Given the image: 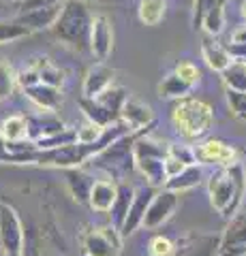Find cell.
Masks as SVG:
<instances>
[{"instance_id":"1f68e13d","label":"cell","mask_w":246,"mask_h":256,"mask_svg":"<svg viewBox=\"0 0 246 256\" xmlns=\"http://www.w3.org/2000/svg\"><path fill=\"white\" fill-rule=\"evenodd\" d=\"M126 96H129V92H126L122 86H114V84H112V86L107 88V90H103L99 96H94V98H97L107 111H112L116 118H120V109H122V105H124Z\"/></svg>"},{"instance_id":"f546056e","label":"cell","mask_w":246,"mask_h":256,"mask_svg":"<svg viewBox=\"0 0 246 256\" xmlns=\"http://www.w3.org/2000/svg\"><path fill=\"white\" fill-rule=\"evenodd\" d=\"M190 90H193V86L186 84L184 79L176 73L167 75L161 84H158V96H163V98H176V100L184 98V96H188Z\"/></svg>"},{"instance_id":"74e56055","label":"cell","mask_w":246,"mask_h":256,"mask_svg":"<svg viewBox=\"0 0 246 256\" xmlns=\"http://www.w3.org/2000/svg\"><path fill=\"white\" fill-rule=\"evenodd\" d=\"M101 130H103L101 126L92 124V122H86L84 126H79L77 130H75V139H77V143H84V146H88V143H94V141L101 137Z\"/></svg>"},{"instance_id":"2e32d148","label":"cell","mask_w":246,"mask_h":256,"mask_svg":"<svg viewBox=\"0 0 246 256\" xmlns=\"http://www.w3.org/2000/svg\"><path fill=\"white\" fill-rule=\"evenodd\" d=\"M26 126H28V139L30 141H39L52 134H58L65 130V122L56 116V111H43L39 116H28L26 118Z\"/></svg>"},{"instance_id":"7a4b0ae2","label":"cell","mask_w":246,"mask_h":256,"mask_svg":"<svg viewBox=\"0 0 246 256\" xmlns=\"http://www.w3.org/2000/svg\"><path fill=\"white\" fill-rule=\"evenodd\" d=\"M90 24H92V15L86 0H62L60 13L52 28L58 41L82 52L88 47Z\"/></svg>"},{"instance_id":"bcb514c9","label":"cell","mask_w":246,"mask_h":256,"mask_svg":"<svg viewBox=\"0 0 246 256\" xmlns=\"http://www.w3.org/2000/svg\"><path fill=\"white\" fill-rule=\"evenodd\" d=\"M240 13H242V18L246 20V0H242V4H240Z\"/></svg>"},{"instance_id":"5b68a950","label":"cell","mask_w":246,"mask_h":256,"mask_svg":"<svg viewBox=\"0 0 246 256\" xmlns=\"http://www.w3.org/2000/svg\"><path fill=\"white\" fill-rule=\"evenodd\" d=\"M99 154V148L94 143H69L62 148L52 150H35L33 162L39 166H54V169H73V166H82L86 160H90Z\"/></svg>"},{"instance_id":"7dc6e473","label":"cell","mask_w":246,"mask_h":256,"mask_svg":"<svg viewBox=\"0 0 246 256\" xmlns=\"http://www.w3.org/2000/svg\"><path fill=\"white\" fill-rule=\"evenodd\" d=\"M86 2H88V0H86Z\"/></svg>"},{"instance_id":"9c48e42d","label":"cell","mask_w":246,"mask_h":256,"mask_svg":"<svg viewBox=\"0 0 246 256\" xmlns=\"http://www.w3.org/2000/svg\"><path fill=\"white\" fill-rule=\"evenodd\" d=\"M178 194L176 192H171L167 188H161L154 192L152 201H150L148 210H146V216H144V222H141V226L146 228H158L163 226L165 222H167L173 214L178 210Z\"/></svg>"},{"instance_id":"ac0fdd59","label":"cell","mask_w":246,"mask_h":256,"mask_svg":"<svg viewBox=\"0 0 246 256\" xmlns=\"http://www.w3.org/2000/svg\"><path fill=\"white\" fill-rule=\"evenodd\" d=\"M116 70L112 66H107L105 62H97L94 66L88 68V73L84 77V86H82V94L86 98H94L99 96L103 90H107L114 84Z\"/></svg>"},{"instance_id":"681fc988","label":"cell","mask_w":246,"mask_h":256,"mask_svg":"<svg viewBox=\"0 0 246 256\" xmlns=\"http://www.w3.org/2000/svg\"><path fill=\"white\" fill-rule=\"evenodd\" d=\"M244 256H246V254H244Z\"/></svg>"},{"instance_id":"f907efd6","label":"cell","mask_w":246,"mask_h":256,"mask_svg":"<svg viewBox=\"0 0 246 256\" xmlns=\"http://www.w3.org/2000/svg\"><path fill=\"white\" fill-rule=\"evenodd\" d=\"M244 64H246V62H244Z\"/></svg>"},{"instance_id":"d6986e66","label":"cell","mask_w":246,"mask_h":256,"mask_svg":"<svg viewBox=\"0 0 246 256\" xmlns=\"http://www.w3.org/2000/svg\"><path fill=\"white\" fill-rule=\"evenodd\" d=\"M62 4V2H60ZM60 4H52V6H39V9H30V11H22L15 22L22 24L28 32H39V30H47L54 26L58 13H60Z\"/></svg>"},{"instance_id":"ab89813d","label":"cell","mask_w":246,"mask_h":256,"mask_svg":"<svg viewBox=\"0 0 246 256\" xmlns=\"http://www.w3.org/2000/svg\"><path fill=\"white\" fill-rule=\"evenodd\" d=\"M169 156L173 158H178L180 162H184V164H195L197 160H195V152L190 146H173V143H169V152H167Z\"/></svg>"},{"instance_id":"e0dca14e","label":"cell","mask_w":246,"mask_h":256,"mask_svg":"<svg viewBox=\"0 0 246 256\" xmlns=\"http://www.w3.org/2000/svg\"><path fill=\"white\" fill-rule=\"evenodd\" d=\"M218 237L212 235H186L178 239L173 256H216Z\"/></svg>"},{"instance_id":"d6a6232c","label":"cell","mask_w":246,"mask_h":256,"mask_svg":"<svg viewBox=\"0 0 246 256\" xmlns=\"http://www.w3.org/2000/svg\"><path fill=\"white\" fill-rule=\"evenodd\" d=\"M223 82L227 86V90H240L246 92V64L244 62H231L223 70Z\"/></svg>"},{"instance_id":"cb8c5ba5","label":"cell","mask_w":246,"mask_h":256,"mask_svg":"<svg viewBox=\"0 0 246 256\" xmlns=\"http://www.w3.org/2000/svg\"><path fill=\"white\" fill-rule=\"evenodd\" d=\"M116 190H118V186L114 182H107V180L94 182L90 188V194H88V205L94 212L107 214L116 201Z\"/></svg>"},{"instance_id":"b9f144b4","label":"cell","mask_w":246,"mask_h":256,"mask_svg":"<svg viewBox=\"0 0 246 256\" xmlns=\"http://www.w3.org/2000/svg\"><path fill=\"white\" fill-rule=\"evenodd\" d=\"M225 50H227L229 56H231V60L246 62V43H231V41H229L225 45Z\"/></svg>"},{"instance_id":"836d02e7","label":"cell","mask_w":246,"mask_h":256,"mask_svg":"<svg viewBox=\"0 0 246 256\" xmlns=\"http://www.w3.org/2000/svg\"><path fill=\"white\" fill-rule=\"evenodd\" d=\"M15 70L11 66V62L0 56V100H7L15 90Z\"/></svg>"},{"instance_id":"f1b7e54d","label":"cell","mask_w":246,"mask_h":256,"mask_svg":"<svg viewBox=\"0 0 246 256\" xmlns=\"http://www.w3.org/2000/svg\"><path fill=\"white\" fill-rule=\"evenodd\" d=\"M0 137L7 143H20L28 139V126L24 116H11L7 118L3 126H0Z\"/></svg>"},{"instance_id":"d4e9b609","label":"cell","mask_w":246,"mask_h":256,"mask_svg":"<svg viewBox=\"0 0 246 256\" xmlns=\"http://www.w3.org/2000/svg\"><path fill=\"white\" fill-rule=\"evenodd\" d=\"M67 171V186L71 190V194H73V198L77 203H86L88 205V194H90V188L94 180L90 178L86 171H82L79 166H73V169H65Z\"/></svg>"},{"instance_id":"ba28073f","label":"cell","mask_w":246,"mask_h":256,"mask_svg":"<svg viewBox=\"0 0 246 256\" xmlns=\"http://www.w3.org/2000/svg\"><path fill=\"white\" fill-rule=\"evenodd\" d=\"M24 244V224L11 205L0 203V248L5 256H20Z\"/></svg>"},{"instance_id":"8fae6325","label":"cell","mask_w":246,"mask_h":256,"mask_svg":"<svg viewBox=\"0 0 246 256\" xmlns=\"http://www.w3.org/2000/svg\"><path fill=\"white\" fill-rule=\"evenodd\" d=\"M88 47L92 56L99 62H105L114 50V28L107 15H97L92 18L90 24V34H88Z\"/></svg>"},{"instance_id":"e575fe53","label":"cell","mask_w":246,"mask_h":256,"mask_svg":"<svg viewBox=\"0 0 246 256\" xmlns=\"http://www.w3.org/2000/svg\"><path fill=\"white\" fill-rule=\"evenodd\" d=\"M30 32L22 26V24L18 22H5V20H0V45L3 43H11V41H18V38H24V36H28Z\"/></svg>"},{"instance_id":"3957f363","label":"cell","mask_w":246,"mask_h":256,"mask_svg":"<svg viewBox=\"0 0 246 256\" xmlns=\"http://www.w3.org/2000/svg\"><path fill=\"white\" fill-rule=\"evenodd\" d=\"M169 152V143L154 139L152 134H148V130H141L135 134L133 141V166L146 178L148 186L152 188H163L165 180V158Z\"/></svg>"},{"instance_id":"d590c367","label":"cell","mask_w":246,"mask_h":256,"mask_svg":"<svg viewBox=\"0 0 246 256\" xmlns=\"http://www.w3.org/2000/svg\"><path fill=\"white\" fill-rule=\"evenodd\" d=\"M173 250H176V244H173L169 237H163V235L152 237L148 244L150 256H173Z\"/></svg>"},{"instance_id":"4dcf8cb0","label":"cell","mask_w":246,"mask_h":256,"mask_svg":"<svg viewBox=\"0 0 246 256\" xmlns=\"http://www.w3.org/2000/svg\"><path fill=\"white\" fill-rule=\"evenodd\" d=\"M165 0H139V22L146 26H158L165 18Z\"/></svg>"},{"instance_id":"5bb4252c","label":"cell","mask_w":246,"mask_h":256,"mask_svg":"<svg viewBox=\"0 0 246 256\" xmlns=\"http://www.w3.org/2000/svg\"><path fill=\"white\" fill-rule=\"evenodd\" d=\"M120 118L129 124L131 132H141V130H148L150 126L154 124V111L148 102L135 98V96H126L124 105L120 109Z\"/></svg>"},{"instance_id":"8d00e7d4","label":"cell","mask_w":246,"mask_h":256,"mask_svg":"<svg viewBox=\"0 0 246 256\" xmlns=\"http://www.w3.org/2000/svg\"><path fill=\"white\" fill-rule=\"evenodd\" d=\"M227 105H229V111L240 118V120H246V92H240V90H227Z\"/></svg>"},{"instance_id":"83f0119b","label":"cell","mask_w":246,"mask_h":256,"mask_svg":"<svg viewBox=\"0 0 246 256\" xmlns=\"http://www.w3.org/2000/svg\"><path fill=\"white\" fill-rule=\"evenodd\" d=\"M79 107H82L84 116L88 118V122L97 124V126H101V128L118 120V118L112 114V111H107L97 98H86V96H82V100H79Z\"/></svg>"},{"instance_id":"ffe728a7","label":"cell","mask_w":246,"mask_h":256,"mask_svg":"<svg viewBox=\"0 0 246 256\" xmlns=\"http://www.w3.org/2000/svg\"><path fill=\"white\" fill-rule=\"evenodd\" d=\"M201 58L205 64H208V68L216 70V73H223L229 64L233 62L231 56L227 54L225 45H220L216 38L210 36V34H205L201 38Z\"/></svg>"},{"instance_id":"7402d4cb","label":"cell","mask_w":246,"mask_h":256,"mask_svg":"<svg viewBox=\"0 0 246 256\" xmlns=\"http://www.w3.org/2000/svg\"><path fill=\"white\" fill-rule=\"evenodd\" d=\"M201 182H203V169H201V164L195 162V164H186L180 173L167 178L165 184H163V188H167L171 192H176V194H180V192L197 188Z\"/></svg>"},{"instance_id":"277c9868","label":"cell","mask_w":246,"mask_h":256,"mask_svg":"<svg viewBox=\"0 0 246 256\" xmlns=\"http://www.w3.org/2000/svg\"><path fill=\"white\" fill-rule=\"evenodd\" d=\"M171 124L184 139H199L212 128L214 111L205 100L184 96L171 107Z\"/></svg>"},{"instance_id":"ee69618b","label":"cell","mask_w":246,"mask_h":256,"mask_svg":"<svg viewBox=\"0 0 246 256\" xmlns=\"http://www.w3.org/2000/svg\"><path fill=\"white\" fill-rule=\"evenodd\" d=\"M62 0H22L20 9L22 11H30V9H39V6H52V4H60Z\"/></svg>"},{"instance_id":"c3c4849f","label":"cell","mask_w":246,"mask_h":256,"mask_svg":"<svg viewBox=\"0 0 246 256\" xmlns=\"http://www.w3.org/2000/svg\"><path fill=\"white\" fill-rule=\"evenodd\" d=\"M20 2H22V0H20Z\"/></svg>"},{"instance_id":"60d3db41","label":"cell","mask_w":246,"mask_h":256,"mask_svg":"<svg viewBox=\"0 0 246 256\" xmlns=\"http://www.w3.org/2000/svg\"><path fill=\"white\" fill-rule=\"evenodd\" d=\"M15 79H18V84H20L22 88H30V86H35V84H41V82H39L37 70H35L33 66H28V68L20 70V73L15 75Z\"/></svg>"},{"instance_id":"44dd1931","label":"cell","mask_w":246,"mask_h":256,"mask_svg":"<svg viewBox=\"0 0 246 256\" xmlns=\"http://www.w3.org/2000/svg\"><path fill=\"white\" fill-rule=\"evenodd\" d=\"M20 256H58V252L43 230L39 226H33L30 230H24V244Z\"/></svg>"},{"instance_id":"7bdbcfd3","label":"cell","mask_w":246,"mask_h":256,"mask_svg":"<svg viewBox=\"0 0 246 256\" xmlns=\"http://www.w3.org/2000/svg\"><path fill=\"white\" fill-rule=\"evenodd\" d=\"M163 166H165V175L167 178H171V175H176V173H180L182 169H184V162H180L178 158H173V156H169L167 154V158H165V162H163Z\"/></svg>"},{"instance_id":"30bf717a","label":"cell","mask_w":246,"mask_h":256,"mask_svg":"<svg viewBox=\"0 0 246 256\" xmlns=\"http://www.w3.org/2000/svg\"><path fill=\"white\" fill-rule=\"evenodd\" d=\"M135 134L137 132H129V134H124V137L116 139L114 143H109L105 150H101L92 160H99V162L107 164V166H114V169H120V171L135 169L133 166V141H135Z\"/></svg>"},{"instance_id":"4fadbf2b","label":"cell","mask_w":246,"mask_h":256,"mask_svg":"<svg viewBox=\"0 0 246 256\" xmlns=\"http://www.w3.org/2000/svg\"><path fill=\"white\" fill-rule=\"evenodd\" d=\"M195 152V160L197 164H214V166H229L237 162V154L233 146L220 141V139H208L199 143L197 148H193Z\"/></svg>"},{"instance_id":"8992f818","label":"cell","mask_w":246,"mask_h":256,"mask_svg":"<svg viewBox=\"0 0 246 256\" xmlns=\"http://www.w3.org/2000/svg\"><path fill=\"white\" fill-rule=\"evenodd\" d=\"M122 235L114 224L92 226L84 235V254L86 256H120Z\"/></svg>"},{"instance_id":"603a6c76","label":"cell","mask_w":246,"mask_h":256,"mask_svg":"<svg viewBox=\"0 0 246 256\" xmlns=\"http://www.w3.org/2000/svg\"><path fill=\"white\" fill-rule=\"evenodd\" d=\"M24 92L39 109L43 111H56L62 105V92L60 88L47 86V84H35L30 88H24Z\"/></svg>"},{"instance_id":"9a60e30c","label":"cell","mask_w":246,"mask_h":256,"mask_svg":"<svg viewBox=\"0 0 246 256\" xmlns=\"http://www.w3.org/2000/svg\"><path fill=\"white\" fill-rule=\"evenodd\" d=\"M154 192H156V188H152V186H141V188L135 190V196H133V201H131V207H129V212H126V218H124L122 226H120V235L122 237L135 233V230L141 226V222H144V216H146V210H148L150 201H152Z\"/></svg>"},{"instance_id":"f6af8a7d","label":"cell","mask_w":246,"mask_h":256,"mask_svg":"<svg viewBox=\"0 0 246 256\" xmlns=\"http://www.w3.org/2000/svg\"><path fill=\"white\" fill-rule=\"evenodd\" d=\"M231 43H246V24L237 28L231 34Z\"/></svg>"},{"instance_id":"6da1fadb","label":"cell","mask_w":246,"mask_h":256,"mask_svg":"<svg viewBox=\"0 0 246 256\" xmlns=\"http://www.w3.org/2000/svg\"><path fill=\"white\" fill-rule=\"evenodd\" d=\"M246 192V171L240 162L218 166L208 180V196L212 207L225 220L233 218L240 210Z\"/></svg>"},{"instance_id":"52a82bcc","label":"cell","mask_w":246,"mask_h":256,"mask_svg":"<svg viewBox=\"0 0 246 256\" xmlns=\"http://www.w3.org/2000/svg\"><path fill=\"white\" fill-rule=\"evenodd\" d=\"M227 0H195L193 2V28L216 36L225 28Z\"/></svg>"},{"instance_id":"4316f807","label":"cell","mask_w":246,"mask_h":256,"mask_svg":"<svg viewBox=\"0 0 246 256\" xmlns=\"http://www.w3.org/2000/svg\"><path fill=\"white\" fill-rule=\"evenodd\" d=\"M37 75H39V82L41 84H47V86H54V88H60L62 82H65V73L54 64L47 56H41V58H35L33 64H30Z\"/></svg>"},{"instance_id":"f35d334b","label":"cell","mask_w":246,"mask_h":256,"mask_svg":"<svg viewBox=\"0 0 246 256\" xmlns=\"http://www.w3.org/2000/svg\"><path fill=\"white\" fill-rule=\"evenodd\" d=\"M173 73L180 75V77L184 79L186 84H190V86H197V82L201 79L199 68H197L193 62H180L178 66H176V70H173Z\"/></svg>"},{"instance_id":"7c38bea8","label":"cell","mask_w":246,"mask_h":256,"mask_svg":"<svg viewBox=\"0 0 246 256\" xmlns=\"http://www.w3.org/2000/svg\"><path fill=\"white\" fill-rule=\"evenodd\" d=\"M246 254V216L235 214L229 218L223 237L218 239L216 256H244Z\"/></svg>"},{"instance_id":"484cf974","label":"cell","mask_w":246,"mask_h":256,"mask_svg":"<svg viewBox=\"0 0 246 256\" xmlns=\"http://www.w3.org/2000/svg\"><path fill=\"white\" fill-rule=\"evenodd\" d=\"M135 196V188L129 186V184H118V190H116V201L112 205V210H109V214H112V224L120 230L122 222L126 218V212H129L131 207V201Z\"/></svg>"}]
</instances>
